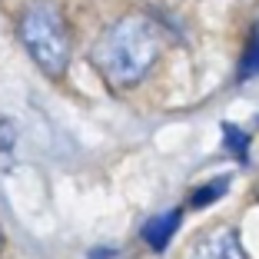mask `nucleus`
I'll list each match as a JSON object with an SVG mask.
<instances>
[{
	"label": "nucleus",
	"mask_w": 259,
	"mask_h": 259,
	"mask_svg": "<svg viewBox=\"0 0 259 259\" xmlns=\"http://www.w3.org/2000/svg\"><path fill=\"white\" fill-rule=\"evenodd\" d=\"M160 50H163L160 27L150 17L130 14L120 17L113 27H107V33L97 40L90 57L100 76L113 90H126V87H137L153 70Z\"/></svg>",
	"instance_id": "f257e3e1"
},
{
	"label": "nucleus",
	"mask_w": 259,
	"mask_h": 259,
	"mask_svg": "<svg viewBox=\"0 0 259 259\" xmlns=\"http://www.w3.org/2000/svg\"><path fill=\"white\" fill-rule=\"evenodd\" d=\"M20 44L47 76H63L70 63V30L50 0H33L20 14Z\"/></svg>",
	"instance_id": "f03ea898"
},
{
	"label": "nucleus",
	"mask_w": 259,
	"mask_h": 259,
	"mask_svg": "<svg viewBox=\"0 0 259 259\" xmlns=\"http://www.w3.org/2000/svg\"><path fill=\"white\" fill-rule=\"evenodd\" d=\"M190 259H246V252H243V246H239L236 229L216 226L193 246Z\"/></svg>",
	"instance_id": "7ed1b4c3"
},
{
	"label": "nucleus",
	"mask_w": 259,
	"mask_h": 259,
	"mask_svg": "<svg viewBox=\"0 0 259 259\" xmlns=\"http://www.w3.org/2000/svg\"><path fill=\"white\" fill-rule=\"evenodd\" d=\"M176 226H180V213H160V216H153V220H146V226H143V239L153 246L156 252H163L166 249V243L173 239V233H176Z\"/></svg>",
	"instance_id": "20e7f679"
},
{
	"label": "nucleus",
	"mask_w": 259,
	"mask_h": 259,
	"mask_svg": "<svg viewBox=\"0 0 259 259\" xmlns=\"http://www.w3.org/2000/svg\"><path fill=\"white\" fill-rule=\"evenodd\" d=\"M223 143H226V150H233V156H236L239 163H246L249 137H246V133L236 126V123H223Z\"/></svg>",
	"instance_id": "39448f33"
},
{
	"label": "nucleus",
	"mask_w": 259,
	"mask_h": 259,
	"mask_svg": "<svg viewBox=\"0 0 259 259\" xmlns=\"http://www.w3.org/2000/svg\"><path fill=\"white\" fill-rule=\"evenodd\" d=\"M226 190H229V176H216L213 183L199 186V190L193 193V199H190V203H193V206H209L213 199H220Z\"/></svg>",
	"instance_id": "423d86ee"
},
{
	"label": "nucleus",
	"mask_w": 259,
	"mask_h": 259,
	"mask_svg": "<svg viewBox=\"0 0 259 259\" xmlns=\"http://www.w3.org/2000/svg\"><path fill=\"white\" fill-rule=\"evenodd\" d=\"M249 76H259V27L252 30L249 50H246L243 63H239V80H249Z\"/></svg>",
	"instance_id": "0eeeda50"
},
{
	"label": "nucleus",
	"mask_w": 259,
	"mask_h": 259,
	"mask_svg": "<svg viewBox=\"0 0 259 259\" xmlns=\"http://www.w3.org/2000/svg\"><path fill=\"white\" fill-rule=\"evenodd\" d=\"M0 246H4V236H0Z\"/></svg>",
	"instance_id": "6e6552de"
}]
</instances>
